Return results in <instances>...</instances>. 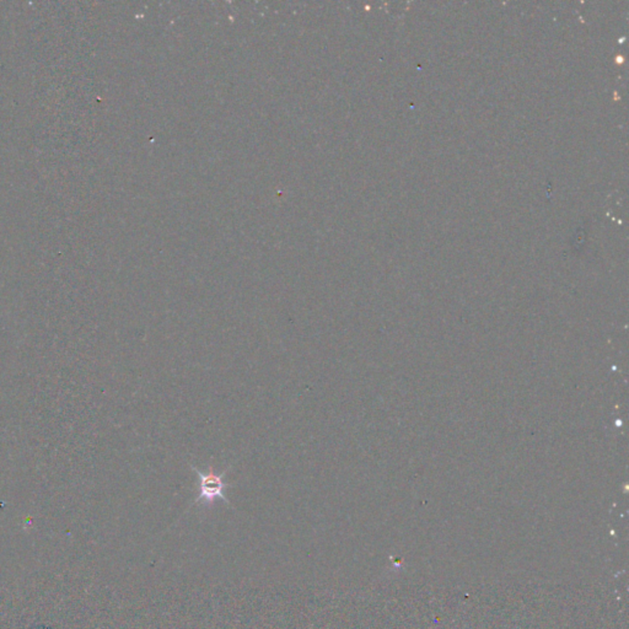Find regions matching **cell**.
<instances>
[{"instance_id": "cell-1", "label": "cell", "mask_w": 629, "mask_h": 629, "mask_svg": "<svg viewBox=\"0 0 629 629\" xmlns=\"http://www.w3.org/2000/svg\"><path fill=\"white\" fill-rule=\"evenodd\" d=\"M231 467H227L222 474H217L213 466H208L207 471L200 470L191 465V470L197 474V491L198 496L195 498V504H213L215 501H222L230 506V501L226 496V491L231 487L230 484L225 482V474Z\"/></svg>"}]
</instances>
